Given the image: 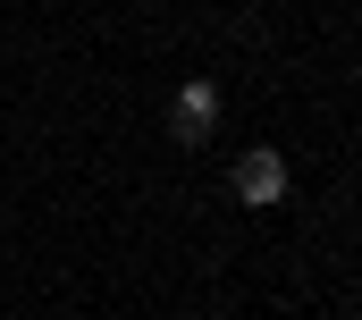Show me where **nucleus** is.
Instances as JSON below:
<instances>
[{
    "instance_id": "1",
    "label": "nucleus",
    "mask_w": 362,
    "mask_h": 320,
    "mask_svg": "<svg viewBox=\"0 0 362 320\" xmlns=\"http://www.w3.org/2000/svg\"><path fill=\"white\" fill-rule=\"evenodd\" d=\"M236 202H245V211L286 202V160H278V152H245V160H236Z\"/></svg>"
},
{
    "instance_id": "2",
    "label": "nucleus",
    "mask_w": 362,
    "mask_h": 320,
    "mask_svg": "<svg viewBox=\"0 0 362 320\" xmlns=\"http://www.w3.org/2000/svg\"><path fill=\"white\" fill-rule=\"evenodd\" d=\"M211 127H219V93H211V84H185V93H177V118H169V135H177V144H202Z\"/></svg>"
}]
</instances>
